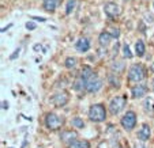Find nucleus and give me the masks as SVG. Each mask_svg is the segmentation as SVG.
<instances>
[{
	"label": "nucleus",
	"mask_w": 154,
	"mask_h": 148,
	"mask_svg": "<svg viewBox=\"0 0 154 148\" xmlns=\"http://www.w3.org/2000/svg\"><path fill=\"white\" fill-rule=\"evenodd\" d=\"M89 118L93 122H102L106 118V110L105 106L101 103H96L93 106H90L89 109Z\"/></svg>",
	"instance_id": "nucleus-1"
},
{
	"label": "nucleus",
	"mask_w": 154,
	"mask_h": 148,
	"mask_svg": "<svg viewBox=\"0 0 154 148\" xmlns=\"http://www.w3.org/2000/svg\"><path fill=\"white\" fill-rule=\"evenodd\" d=\"M64 124V120L63 117L57 116L56 113H48L45 116V125H47V128L51 129V131H57L63 126Z\"/></svg>",
	"instance_id": "nucleus-2"
},
{
	"label": "nucleus",
	"mask_w": 154,
	"mask_h": 148,
	"mask_svg": "<svg viewBox=\"0 0 154 148\" xmlns=\"http://www.w3.org/2000/svg\"><path fill=\"white\" fill-rule=\"evenodd\" d=\"M146 76V72H145V68L142 67V64H132L128 70V80L131 81H138L143 80Z\"/></svg>",
	"instance_id": "nucleus-3"
},
{
	"label": "nucleus",
	"mask_w": 154,
	"mask_h": 148,
	"mask_svg": "<svg viewBox=\"0 0 154 148\" xmlns=\"http://www.w3.org/2000/svg\"><path fill=\"white\" fill-rule=\"evenodd\" d=\"M125 103H127V96L125 95L115 96L111 101V103H109V111H111V114H113V116L119 114L125 108Z\"/></svg>",
	"instance_id": "nucleus-4"
},
{
	"label": "nucleus",
	"mask_w": 154,
	"mask_h": 148,
	"mask_svg": "<svg viewBox=\"0 0 154 148\" xmlns=\"http://www.w3.org/2000/svg\"><path fill=\"white\" fill-rule=\"evenodd\" d=\"M120 124H122V126L125 129V131L134 129L135 125H137V114H135V111H131V110L127 111V113L122 117Z\"/></svg>",
	"instance_id": "nucleus-5"
},
{
	"label": "nucleus",
	"mask_w": 154,
	"mask_h": 148,
	"mask_svg": "<svg viewBox=\"0 0 154 148\" xmlns=\"http://www.w3.org/2000/svg\"><path fill=\"white\" fill-rule=\"evenodd\" d=\"M101 87H102V80H101V78H98V76L96 75V73H94L86 83V91L87 93H91V94L100 91Z\"/></svg>",
	"instance_id": "nucleus-6"
},
{
	"label": "nucleus",
	"mask_w": 154,
	"mask_h": 148,
	"mask_svg": "<svg viewBox=\"0 0 154 148\" xmlns=\"http://www.w3.org/2000/svg\"><path fill=\"white\" fill-rule=\"evenodd\" d=\"M104 12L109 18H116V16L120 15L122 10H120V7L117 6L116 3H113V1H108V3L104 4Z\"/></svg>",
	"instance_id": "nucleus-7"
},
{
	"label": "nucleus",
	"mask_w": 154,
	"mask_h": 148,
	"mask_svg": "<svg viewBox=\"0 0 154 148\" xmlns=\"http://www.w3.org/2000/svg\"><path fill=\"white\" fill-rule=\"evenodd\" d=\"M67 102H68V94L66 93V91H60V93L55 94V95L52 96V103L55 105V106H57V108L64 106Z\"/></svg>",
	"instance_id": "nucleus-8"
},
{
	"label": "nucleus",
	"mask_w": 154,
	"mask_h": 148,
	"mask_svg": "<svg viewBox=\"0 0 154 148\" xmlns=\"http://www.w3.org/2000/svg\"><path fill=\"white\" fill-rule=\"evenodd\" d=\"M150 135H151V129H150V126H149V124H143L142 126H140V129L138 131V139L145 143L150 139Z\"/></svg>",
	"instance_id": "nucleus-9"
},
{
	"label": "nucleus",
	"mask_w": 154,
	"mask_h": 148,
	"mask_svg": "<svg viewBox=\"0 0 154 148\" xmlns=\"http://www.w3.org/2000/svg\"><path fill=\"white\" fill-rule=\"evenodd\" d=\"M75 48H76V50H79V52H82V53L87 52V50L90 49V41H89V38L81 37L75 42Z\"/></svg>",
	"instance_id": "nucleus-10"
},
{
	"label": "nucleus",
	"mask_w": 154,
	"mask_h": 148,
	"mask_svg": "<svg viewBox=\"0 0 154 148\" xmlns=\"http://www.w3.org/2000/svg\"><path fill=\"white\" fill-rule=\"evenodd\" d=\"M147 94V87L145 84H138V86H134L132 90H131V95L132 98H142Z\"/></svg>",
	"instance_id": "nucleus-11"
},
{
	"label": "nucleus",
	"mask_w": 154,
	"mask_h": 148,
	"mask_svg": "<svg viewBox=\"0 0 154 148\" xmlns=\"http://www.w3.org/2000/svg\"><path fill=\"white\" fill-rule=\"evenodd\" d=\"M76 136L78 133L75 131H63L60 135V139L63 143H72L74 140H76Z\"/></svg>",
	"instance_id": "nucleus-12"
},
{
	"label": "nucleus",
	"mask_w": 154,
	"mask_h": 148,
	"mask_svg": "<svg viewBox=\"0 0 154 148\" xmlns=\"http://www.w3.org/2000/svg\"><path fill=\"white\" fill-rule=\"evenodd\" d=\"M112 35L109 31H102L101 34L98 35V42L101 46H108V45L111 44V41H112Z\"/></svg>",
	"instance_id": "nucleus-13"
},
{
	"label": "nucleus",
	"mask_w": 154,
	"mask_h": 148,
	"mask_svg": "<svg viewBox=\"0 0 154 148\" xmlns=\"http://www.w3.org/2000/svg\"><path fill=\"white\" fill-rule=\"evenodd\" d=\"M59 6V3H57V0H44V3H42V7H44V10L47 12H55V10H56V7Z\"/></svg>",
	"instance_id": "nucleus-14"
},
{
	"label": "nucleus",
	"mask_w": 154,
	"mask_h": 148,
	"mask_svg": "<svg viewBox=\"0 0 154 148\" xmlns=\"http://www.w3.org/2000/svg\"><path fill=\"white\" fill-rule=\"evenodd\" d=\"M68 148H90V143L87 141V140H74L72 143L68 144Z\"/></svg>",
	"instance_id": "nucleus-15"
},
{
	"label": "nucleus",
	"mask_w": 154,
	"mask_h": 148,
	"mask_svg": "<svg viewBox=\"0 0 154 148\" xmlns=\"http://www.w3.org/2000/svg\"><path fill=\"white\" fill-rule=\"evenodd\" d=\"M145 52H146V48H145V44H143V41H137V44H135V53H137L139 57H143L145 56Z\"/></svg>",
	"instance_id": "nucleus-16"
},
{
	"label": "nucleus",
	"mask_w": 154,
	"mask_h": 148,
	"mask_svg": "<svg viewBox=\"0 0 154 148\" xmlns=\"http://www.w3.org/2000/svg\"><path fill=\"white\" fill-rule=\"evenodd\" d=\"M74 88H75L76 91L86 90V80H85L82 76H79V78L75 80V83H74Z\"/></svg>",
	"instance_id": "nucleus-17"
},
{
	"label": "nucleus",
	"mask_w": 154,
	"mask_h": 148,
	"mask_svg": "<svg viewBox=\"0 0 154 148\" xmlns=\"http://www.w3.org/2000/svg\"><path fill=\"white\" fill-rule=\"evenodd\" d=\"M143 106H145V110L146 111H149V113H153V111H154V98H153V96H149V98H146Z\"/></svg>",
	"instance_id": "nucleus-18"
},
{
	"label": "nucleus",
	"mask_w": 154,
	"mask_h": 148,
	"mask_svg": "<svg viewBox=\"0 0 154 148\" xmlns=\"http://www.w3.org/2000/svg\"><path fill=\"white\" fill-rule=\"evenodd\" d=\"M93 75H94V72H93V70H91L90 67H83V70H82V72H81V76L86 80V83Z\"/></svg>",
	"instance_id": "nucleus-19"
},
{
	"label": "nucleus",
	"mask_w": 154,
	"mask_h": 148,
	"mask_svg": "<svg viewBox=\"0 0 154 148\" xmlns=\"http://www.w3.org/2000/svg\"><path fill=\"white\" fill-rule=\"evenodd\" d=\"M76 63H78L76 57H67L66 61H64V67L68 68V70H72V68L76 67Z\"/></svg>",
	"instance_id": "nucleus-20"
},
{
	"label": "nucleus",
	"mask_w": 154,
	"mask_h": 148,
	"mask_svg": "<svg viewBox=\"0 0 154 148\" xmlns=\"http://www.w3.org/2000/svg\"><path fill=\"white\" fill-rule=\"evenodd\" d=\"M111 68H112V70H113L116 73H119V72H122V71L124 70V64H123L122 61H115L113 64L111 65Z\"/></svg>",
	"instance_id": "nucleus-21"
},
{
	"label": "nucleus",
	"mask_w": 154,
	"mask_h": 148,
	"mask_svg": "<svg viewBox=\"0 0 154 148\" xmlns=\"http://www.w3.org/2000/svg\"><path fill=\"white\" fill-rule=\"evenodd\" d=\"M72 126H75L76 129H82L85 126L83 120H82L81 117H75V118H72Z\"/></svg>",
	"instance_id": "nucleus-22"
},
{
	"label": "nucleus",
	"mask_w": 154,
	"mask_h": 148,
	"mask_svg": "<svg viewBox=\"0 0 154 148\" xmlns=\"http://www.w3.org/2000/svg\"><path fill=\"white\" fill-rule=\"evenodd\" d=\"M109 83L112 87H120V79L116 75H111L109 76Z\"/></svg>",
	"instance_id": "nucleus-23"
},
{
	"label": "nucleus",
	"mask_w": 154,
	"mask_h": 148,
	"mask_svg": "<svg viewBox=\"0 0 154 148\" xmlns=\"http://www.w3.org/2000/svg\"><path fill=\"white\" fill-rule=\"evenodd\" d=\"M123 56H124L125 58H131V57H132V53H131V49H130V46H128L127 44L123 45Z\"/></svg>",
	"instance_id": "nucleus-24"
},
{
	"label": "nucleus",
	"mask_w": 154,
	"mask_h": 148,
	"mask_svg": "<svg viewBox=\"0 0 154 148\" xmlns=\"http://www.w3.org/2000/svg\"><path fill=\"white\" fill-rule=\"evenodd\" d=\"M75 7V0H68L67 1V7H66V14H71Z\"/></svg>",
	"instance_id": "nucleus-25"
},
{
	"label": "nucleus",
	"mask_w": 154,
	"mask_h": 148,
	"mask_svg": "<svg viewBox=\"0 0 154 148\" xmlns=\"http://www.w3.org/2000/svg\"><path fill=\"white\" fill-rule=\"evenodd\" d=\"M19 52H20V48H18V49L14 50V53H12L11 56H10V60H15V58L19 56Z\"/></svg>",
	"instance_id": "nucleus-26"
},
{
	"label": "nucleus",
	"mask_w": 154,
	"mask_h": 148,
	"mask_svg": "<svg viewBox=\"0 0 154 148\" xmlns=\"http://www.w3.org/2000/svg\"><path fill=\"white\" fill-rule=\"evenodd\" d=\"M35 27H37V26H35V23H34V22H32V20H29V22L26 23V29L27 30H34Z\"/></svg>",
	"instance_id": "nucleus-27"
},
{
	"label": "nucleus",
	"mask_w": 154,
	"mask_h": 148,
	"mask_svg": "<svg viewBox=\"0 0 154 148\" xmlns=\"http://www.w3.org/2000/svg\"><path fill=\"white\" fill-rule=\"evenodd\" d=\"M111 35H112L113 38H119V35H120L119 29H112V30H111Z\"/></svg>",
	"instance_id": "nucleus-28"
},
{
	"label": "nucleus",
	"mask_w": 154,
	"mask_h": 148,
	"mask_svg": "<svg viewBox=\"0 0 154 148\" xmlns=\"http://www.w3.org/2000/svg\"><path fill=\"white\" fill-rule=\"evenodd\" d=\"M33 49H34L35 52H38V50H42V46H41L40 44H35L34 46H33Z\"/></svg>",
	"instance_id": "nucleus-29"
},
{
	"label": "nucleus",
	"mask_w": 154,
	"mask_h": 148,
	"mask_svg": "<svg viewBox=\"0 0 154 148\" xmlns=\"http://www.w3.org/2000/svg\"><path fill=\"white\" fill-rule=\"evenodd\" d=\"M2 106H3V109H4V110H7V109H8V102L3 101V102H2Z\"/></svg>",
	"instance_id": "nucleus-30"
},
{
	"label": "nucleus",
	"mask_w": 154,
	"mask_h": 148,
	"mask_svg": "<svg viewBox=\"0 0 154 148\" xmlns=\"http://www.w3.org/2000/svg\"><path fill=\"white\" fill-rule=\"evenodd\" d=\"M135 148H147V147H146L145 144H140V143H137V144H135Z\"/></svg>",
	"instance_id": "nucleus-31"
},
{
	"label": "nucleus",
	"mask_w": 154,
	"mask_h": 148,
	"mask_svg": "<svg viewBox=\"0 0 154 148\" xmlns=\"http://www.w3.org/2000/svg\"><path fill=\"white\" fill-rule=\"evenodd\" d=\"M33 19L40 20V22H45V18H40V16H33Z\"/></svg>",
	"instance_id": "nucleus-32"
},
{
	"label": "nucleus",
	"mask_w": 154,
	"mask_h": 148,
	"mask_svg": "<svg viewBox=\"0 0 154 148\" xmlns=\"http://www.w3.org/2000/svg\"><path fill=\"white\" fill-rule=\"evenodd\" d=\"M150 70H151V72H153V73H154V63H153V64H151V67H150Z\"/></svg>",
	"instance_id": "nucleus-33"
},
{
	"label": "nucleus",
	"mask_w": 154,
	"mask_h": 148,
	"mask_svg": "<svg viewBox=\"0 0 154 148\" xmlns=\"http://www.w3.org/2000/svg\"><path fill=\"white\" fill-rule=\"evenodd\" d=\"M57 3H59V4H60V3H61V0H57Z\"/></svg>",
	"instance_id": "nucleus-34"
},
{
	"label": "nucleus",
	"mask_w": 154,
	"mask_h": 148,
	"mask_svg": "<svg viewBox=\"0 0 154 148\" xmlns=\"http://www.w3.org/2000/svg\"><path fill=\"white\" fill-rule=\"evenodd\" d=\"M153 6H154V1H153Z\"/></svg>",
	"instance_id": "nucleus-35"
}]
</instances>
